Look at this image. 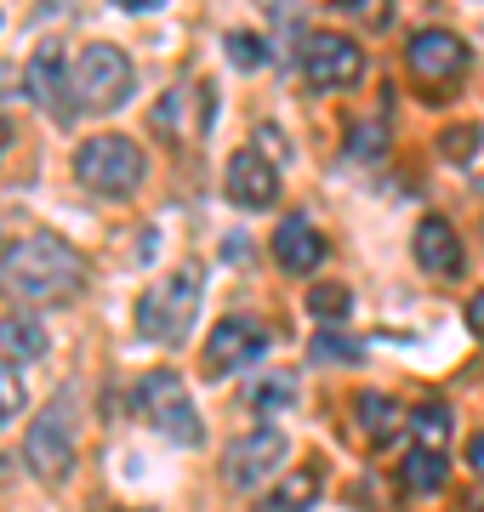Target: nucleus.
I'll return each mask as SVG.
<instances>
[{
    "label": "nucleus",
    "instance_id": "obj_1",
    "mask_svg": "<svg viewBox=\"0 0 484 512\" xmlns=\"http://www.w3.org/2000/svg\"><path fill=\"white\" fill-rule=\"evenodd\" d=\"M80 285H86V262L57 234H29L0 251V291L23 308H57Z\"/></svg>",
    "mask_w": 484,
    "mask_h": 512
},
{
    "label": "nucleus",
    "instance_id": "obj_2",
    "mask_svg": "<svg viewBox=\"0 0 484 512\" xmlns=\"http://www.w3.org/2000/svg\"><path fill=\"white\" fill-rule=\"evenodd\" d=\"M75 456H80V404H75V387H63L35 416V427L23 433V461H29V473L40 484H63Z\"/></svg>",
    "mask_w": 484,
    "mask_h": 512
},
{
    "label": "nucleus",
    "instance_id": "obj_3",
    "mask_svg": "<svg viewBox=\"0 0 484 512\" xmlns=\"http://www.w3.org/2000/svg\"><path fill=\"white\" fill-rule=\"evenodd\" d=\"M200 285H205V268L200 262H183L166 285L143 291V302H137V336L177 348L188 330H194V319H200Z\"/></svg>",
    "mask_w": 484,
    "mask_h": 512
},
{
    "label": "nucleus",
    "instance_id": "obj_4",
    "mask_svg": "<svg viewBox=\"0 0 484 512\" xmlns=\"http://www.w3.org/2000/svg\"><path fill=\"white\" fill-rule=\"evenodd\" d=\"M143 171H149L143 148L131 143V137H120V131L86 137L80 154H75L80 188H92V194H103V200H126V194H137V188H143Z\"/></svg>",
    "mask_w": 484,
    "mask_h": 512
},
{
    "label": "nucleus",
    "instance_id": "obj_5",
    "mask_svg": "<svg viewBox=\"0 0 484 512\" xmlns=\"http://www.w3.org/2000/svg\"><path fill=\"white\" fill-rule=\"evenodd\" d=\"M69 69H75V103H80V114H114L131 97V86H137L131 57L120 52V46H109V40L86 46Z\"/></svg>",
    "mask_w": 484,
    "mask_h": 512
},
{
    "label": "nucleus",
    "instance_id": "obj_6",
    "mask_svg": "<svg viewBox=\"0 0 484 512\" xmlns=\"http://www.w3.org/2000/svg\"><path fill=\"white\" fill-rule=\"evenodd\" d=\"M137 410H143V421H149L160 439H171V444H194L205 439V427H200V410H194V399H188V387H183V376H171V370H149L143 382H137Z\"/></svg>",
    "mask_w": 484,
    "mask_h": 512
},
{
    "label": "nucleus",
    "instance_id": "obj_7",
    "mask_svg": "<svg viewBox=\"0 0 484 512\" xmlns=\"http://www.w3.org/2000/svg\"><path fill=\"white\" fill-rule=\"evenodd\" d=\"M285 450H291V444H285L280 427H251L245 439H234L223 450V484L228 490H257L262 473H274L285 461Z\"/></svg>",
    "mask_w": 484,
    "mask_h": 512
},
{
    "label": "nucleus",
    "instance_id": "obj_8",
    "mask_svg": "<svg viewBox=\"0 0 484 512\" xmlns=\"http://www.w3.org/2000/svg\"><path fill=\"white\" fill-rule=\"evenodd\" d=\"M359 69H365V57L348 35H331V29H319V35L302 40V74H308V86L319 92H336V86H354Z\"/></svg>",
    "mask_w": 484,
    "mask_h": 512
},
{
    "label": "nucleus",
    "instance_id": "obj_9",
    "mask_svg": "<svg viewBox=\"0 0 484 512\" xmlns=\"http://www.w3.org/2000/svg\"><path fill=\"white\" fill-rule=\"evenodd\" d=\"M75 57H63L57 40H40L35 57H29V97L40 109H52L57 126H69V103H75Z\"/></svg>",
    "mask_w": 484,
    "mask_h": 512
},
{
    "label": "nucleus",
    "instance_id": "obj_10",
    "mask_svg": "<svg viewBox=\"0 0 484 512\" xmlns=\"http://www.w3.org/2000/svg\"><path fill=\"white\" fill-rule=\"evenodd\" d=\"M405 63L422 86H456L467 74V46L450 35V29H422V35L410 40Z\"/></svg>",
    "mask_w": 484,
    "mask_h": 512
},
{
    "label": "nucleus",
    "instance_id": "obj_11",
    "mask_svg": "<svg viewBox=\"0 0 484 512\" xmlns=\"http://www.w3.org/2000/svg\"><path fill=\"white\" fill-rule=\"evenodd\" d=\"M223 188H228V200H234V205H245V211H262V205L280 200V171H274V160H268V154H257V148H240V154H228Z\"/></svg>",
    "mask_w": 484,
    "mask_h": 512
},
{
    "label": "nucleus",
    "instance_id": "obj_12",
    "mask_svg": "<svg viewBox=\"0 0 484 512\" xmlns=\"http://www.w3.org/2000/svg\"><path fill=\"white\" fill-rule=\"evenodd\" d=\"M262 348H268V330L257 319H223V325L211 330V342H205V370L211 376L245 370L251 359H262Z\"/></svg>",
    "mask_w": 484,
    "mask_h": 512
},
{
    "label": "nucleus",
    "instance_id": "obj_13",
    "mask_svg": "<svg viewBox=\"0 0 484 512\" xmlns=\"http://www.w3.org/2000/svg\"><path fill=\"white\" fill-rule=\"evenodd\" d=\"M410 251H416V262H422V274L433 279H456L462 274V239H456V228H450L445 217H422L416 222V239H410Z\"/></svg>",
    "mask_w": 484,
    "mask_h": 512
},
{
    "label": "nucleus",
    "instance_id": "obj_14",
    "mask_svg": "<svg viewBox=\"0 0 484 512\" xmlns=\"http://www.w3.org/2000/svg\"><path fill=\"white\" fill-rule=\"evenodd\" d=\"M205 86L200 80H183V86H171L166 97H160V109H154V126L166 131V137H200L211 120H217V109H194V103H205Z\"/></svg>",
    "mask_w": 484,
    "mask_h": 512
},
{
    "label": "nucleus",
    "instance_id": "obj_15",
    "mask_svg": "<svg viewBox=\"0 0 484 512\" xmlns=\"http://www.w3.org/2000/svg\"><path fill=\"white\" fill-rule=\"evenodd\" d=\"M274 262H280L285 274H314L319 262H325V239L308 217H285L274 228Z\"/></svg>",
    "mask_w": 484,
    "mask_h": 512
},
{
    "label": "nucleus",
    "instance_id": "obj_16",
    "mask_svg": "<svg viewBox=\"0 0 484 512\" xmlns=\"http://www.w3.org/2000/svg\"><path fill=\"white\" fill-rule=\"evenodd\" d=\"M46 348H52V336L35 313H0V353L6 359L29 365V359H46Z\"/></svg>",
    "mask_w": 484,
    "mask_h": 512
},
{
    "label": "nucleus",
    "instance_id": "obj_17",
    "mask_svg": "<svg viewBox=\"0 0 484 512\" xmlns=\"http://www.w3.org/2000/svg\"><path fill=\"white\" fill-rule=\"evenodd\" d=\"M314 501H319V473L302 467V473H285L274 490L262 495L257 512H314Z\"/></svg>",
    "mask_w": 484,
    "mask_h": 512
},
{
    "label": "nucleus",
    "instance_id": "obj_18",
    "mask_svg": "<svg viewBox=\"0 0 484 512\" xmlns=\"http://www.w3.org/2000/svg\"><path fill=\"white\" fill-rule=\"evenodd\" d=\"M359 427H365V439L371 444H393L399 439V427H405L410 416H399V404L393 399H382V393H359Z\"/></svg>",
    "mask_w": 484,
    "mask_h": 512
},
{
    "label": "nucleus",
    "instance_id": "obj_19",
    "mask_svg": "<svg viewBox=\"0 0 484 512\" xmlns=\"http://www.w3.org/2000/svg\"><path fill=\"white\" fill-rule=\"evenodd\" d=\"M445 450H428V444H416V450H410L405 456V484L416 495H433V490H445Z\"/></svg>",
    "mask_w": 484,
    "mask_h": 512
},
{
    "label": "nucleus",
    "instance_id": "obj_20",
    "mask_svg": "<svg viewBox=\"0 0 484 512\" xmlns=\"http://www.w3.org/2000/svg\"><path fill=\"white\" fill-rule=\"evenodd\" d=\"M410 439L428 444V450H445V444H450V410H445V404H439V399L416 404V410H410Z\"/></svg>",
    "mask_w": 484,
    "mask_h": 512
},
{
    "label": "nucleus",
    "instance_id": "obj_21",
    "mask_svg": "<svg viewBox=\"0 0 484 512\" xmlns=\"http://www.w3.org/2000/svg\"><path fill=\"white\" fill-rule=\"evenodd\" d=\"M348 154H354V160H382V154H388V126H382V120H359V126L348 131Z\"/></svg>",
    "mask_w": 484,
    "mask_h": 512
},
{
    "label": "nucleus",
    "instance_id": "obj_22",
    "mask_svg": "<svg viewBox=\"0 0 484 512\" xmlns=\"http://www.w3.org/2000/svg\"><path fill=\"white\" fill-rule=\"evenodd\" d=\"M291 399H297V376H268V382H257L245 393L251 410H280V404H291Z\"/></svg>",
    "mask_w": 484,
    "mask_h": 512
},
{
    "label": "nucleus",
    "instance_id": "obj_23",
    "mask_svg": "<svg viewBox=\"0 0 484 512\" xmlns=\"http://www.w3.org/2000/svg\"><path fill=\"white\" fill-rule=\"evenodd\" d=\"M348 308H354V291H348V285H314V291H308V313H314V319H342Z\"/></svg>",
    "mask_w": 484,
    "mask_h": 512
},
{
    "label": "nucleus",
    "instance_id": "obj_24",
    "mask_svg": "<svg viewBox=\"0 0 484 512\" xmlns=\"http://www.w3.org/2000/svg\"><path fill=\"white\" fill-rule=\"evenodd\" d=\"M23 404H29V387H23V376H18V359H0V421L18 416Z\"/></svg>",
    "mask_w": 484,
    "mask_h": 512
},
{
    "label": "nucleus",
    "instance_id": "obj_25",
    "mask_svg": "<svg viewBox=\"0 0 484 512\" xmlns=\"http://www.w3.org/2000/svg\"><path fill=\"white\" fill-rule=\"evenodd\" d=\"M439 154H445L450 165H467L479 154V126H450L445 137H439Z\"/></svg>",
    "mask_w": 484,
    "mask_h": 512
},
{
    "label": "nucleus",
    "instance_id": "obj_26",
    "mask_svg": "<svg viewBox=\"0 0 484 512\" xmlns=\"http://www.w3.org/2000/svg\"><path fill=\"white\" fill-rule=\"evenodd\" d=\"M228 52H234V63H240V69H257L268 46H262L257 35H228Z\"/></svg>",
    "mask_w": 484,
    "mask_h": 512
},
{
    "label": "nucleus",
    "instance_id": "obj_27",
    "mask_svg": "<svg viewBox=\"0 0 484 512\" xmlns=\"http://www.w3.org/2000/svg\"><path fill=\"white\" fill-rule=\"evenodd\" d=\"M467 330H473V336L484 342V291L473 296V302H467Z\"/></svg>",
    "mask_w": 484,
    "mask_h": 512
},
{
    "label": "nucleus",
    "instance_id": "obj_28",
    "mask_svg": "<svg viewBox=\"0 0 484 512\" xmlns=\"http://www.w3.org/2000/svg\"><path fill=\"white\" fill-rule=\"evenodd\" d=\"M467 461H473V473L484 478V433H479V439H473V444H467Z\"/></svg>",
    "mask_w": 484,
    "mask_h": 512
},
{
    "label": "nucleus",
    "instance_id": "obj_29",
    "mask_svg": "<svg viewBox=\"0 0 484 512\" xmlns=\"http://www.w3.org/2000/svg\"><path fill=\"white\" fill-rule=\"evenodd\" d=\"M114 6H126V12H149V6H160V0H114Z\"/></svg>",
    "mask_w": 484,
    "mask_h": 512
},
{
    "label": "nucleus",
    "instance_id": "obj_30",
    "mask_svg": "<svg viewBox=\"0 0 484 512\" xmlns=\"http://www.w3.org/2000/svg\"><path fill=\"white\" fill-rule=\"evenodd\" d=\"M6 86H12V74H6V69H0V92H6Z\"/></svg>",
    "mask_w": 484,
    "mask_h": 512
},
{
    "label": "nucleus",
    "instance_id": "obj_31",
    "mask_svg": "<svg viewBox=\"0 0 484 512\" xmlns=\"http://www.w3.org/2000/svg\"><path fill=\"white\" fill-rule=\"evenodd\" d=\"M0 148H6V120H0Z\"/></svg>",
    "mask_w": 484,
    "mask_h": 512
}]
</instances>
